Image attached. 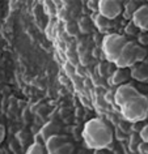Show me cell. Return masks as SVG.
Listing matches in <instances>:
<instances>
[{"mask_svg": "<svg viewBox=\"0 0 148 154\" xmlns=\"http://www.w3.org/2000/svg\"><path fill=\"white\" fill-rule=\"evenodd\" d=\"M83 138L88 149H108L114 140V132L108 123L95 118L85 123Z\"/></svg>", "mask_w": 148, "mask_h": 154, "instance_id": "1", "label": "cell"}, {"mask_svg": "<svg viewBox=\"0 0 148 154\" xmlns=\"http://www.w3.org/2000/svg\"><path fill=\"white\" fill-rule=\"evenodd\" d=\"M147 48L140 46L135 41H127L124 47L121 52L119 57L115 61V68H123V69H131L138 63L144 61L147 56Z\"/></svg>", "mask_w": 148, "mask_h": 154, "instance_id": "2", "label": "cell"}, {"mask_svg": "<svg viewBox=\"0 0 148 154\" xmlns=\"http://www.w3.org/2000/svg\"><path fill=\"white\" fill-rule=\"evenodd\" d=\"M121 114L124 120L132 124L146 120L148 118V97L144 94H139L123 107H121Z\"/></svg>", "mask_w": 148, "mask_h": 154, "instance_id": "3", "label": "cell"}, {"mask_svg": "<svg viewBox=\"0 0 148 154\" xmlns=\"http://www.w3.org/2000/svg\"><path fill=\"white\" fill-rule=\"evenodd\" d=\"M126 43L127 39L118 33H109L104 37L101 42V50L109 63H115Z\"/></svg>", "mask_w": 148, "mask_h": 154, "instance_id": "4", "label": "cell"}, {"mask_svg": "<svg viewBox=\"0 0 148 154\" xmlns=\"http://www.w3.org/2000/svg\"><path fill=\"white\" fill-rule=\"evenodd\" d=\"M49 154H73L75 146L64 134H55L45 141Z\"/></svg>", "mask_w": 148, "mask_h": 154, "instance_id": "5", "label": "cell"}, {"mask_svg": "<svg viewBox=\"0 0 148 154\" xmlns=\"http://www.w3.org/2000/svg\"><path fill=\"white\" fill-rule=\"evenodd\" d=\"M140 93L138 89L132 85V84H123L117 88L115 93H114V103L119 107H123L126 103H128L131 99H134L135 97H138Z\"/></svg>", "mask_w": 148, "mask_h": 154, "instance_id": "6", "label": "cell"}, {"mask_svg": "<svg viewBox=\"0 0 148 154\" xmlns=\"http://www.w3.org/2000/svg\"><path fill=\"white\" fill-rule=\"evenodd\" d=\"M123 13V4L119 0H100V8L98 14L109 18V20H114L118 16Z\"/></svg>", "mask_w": 148, "mask_h": 154, "instance_id": "7", "label": "cell"}, {"mask_svg": "<svg viewBox=\"0 0 148 154\" xmlns=\"http://www.w3.org/2000/svg\"><path fill=\"white\" fill-rule=\"evenodd\" d=\"M136 25L139 30H147L148 32V4H142L136 11L131 20Z\"/></svg>", "mask_w": 148, "mask_h": 154, "instance_id": "8", "label": "cell"}, {"mask_svg": "<svg viewBox=\"0 0 148 154\" xmlns=\"http://www.w3.org/2000/svg\"><path fill=\"white\" fill-rule=\"evenodd\" d=\"M130 69L123 68H115L109 76V84L111 86H121L123 84H127L126 81L130 79Z\"/></svg>", "mask_w": 148, "mask_h": 154, "instance_id": "9", "label": "cell"}, {"mask_svg": "<svg viewBox=\"0 0 148 154\" xmlns=\"http://www.w3.org/2000/svg\"><path fill=\"white\" fill-rule=\"evenodd\" d=\"M130 76L136 81L148 82V63L142 61L130 69Z\"/></svg>", "mask_w": 148, "mask_h": 154, "instance_id": "10", "label": "cell"}, {"mask_svg": "<svg viewBox=\"0 0 148 154\" xmlns=\"http://www.w3.org/2000/svg\"><path fill=\"white\" fill-rule=\"evenodd\" d=\"M93 24H95L96 28L98 29L100 32H102V33H106V32H109V30H111L113 26H114L113 20H109V18L101 16V14H98V13L95 16V21H93Z\"/></svg>", "mask_w": 148, "mask_h": 154, "instance_id": "11", "label": "cell"}, {"mask_svg": "<svg viewBox=\"0 0 148 154\" xmlns=\"http://www.w3.org/2000/svg\"><path fill=\"white\" fill-rule=\"evenodd\" d=\"M142 5L139 2H135V0H130V2H126L123 4V17L126 18V20H132V16H134V13L136 11L139 9V7Z\"/></svg>", "mask_w": 148, "mask_h": 154, "instance_id": "12", "label": "cell"}, {"mask_svg": "<svg viewBox=\"0 0 148 154\" xmlns=\"http://www.w3.org/2000/svg\"><path fill=\"white\" fill-rule=\"evenodd\" d=\"M59 129H60V127L58 123L55 122H50L47 123L43 128L41 129V134H42V137L45 138V141L47 140V138H50L51 136H55V134H59Z\"/></svg>", "mask_w": 148, "mask_h": 154, "instance_id": "13", "label": "cell"}, {"mask_svg": "<svg viewBox=\"0 0 148 154\" xmlns=\"http://www.w3.org/2000/svg\"><path fill=\"white\" fill-rule=\"evenodd\" d=\"M25 154H49V153H47V149H46L43 142L36 141L29 146Z\"/></svg>", "mask_w": 148, "mask_h": 154, "instance_id": "14", "label": "cell"}, {"mask_svg": "<svg viewBox=\"0 0 148 154\" xmlns=\"http://www.w3.org/2000/svg\"><path fill=\"white\" fill-rule=\"evenodd\" d=\"M142 142L143 141H142V138H140V134L134 132L130 137V145H128V148H130V150L132 153H135V152H138V148Z\"/></svg>", "mask_w": 148, "mask_h": 154, "instance_id": "15", "label": "cell"}, {"mask_svg": "<svg viewBox=\"0 0 148 154\" xmlns=\"http://www.w3.org/2000/svg\"><path fill=\"white\" fill-rule=\"evenodd\" d=\"M92 26H93V24L91 22V20H89L88 17H83L79 22V28L83 33H89L92 30Z\"/></svg>", "mask_w": 148, "mask_h": 154, "instance_id": "16", "label": "cell"}, {"mask_svg": "<svg viewBox=\"0 0 148 154\" xmlns=\"http://www.w3.org/2000/svg\"><path fill=\"white\" fill-rule=\"evenodd\" d=\"M139 33H140V30L136 28V25L132 21H130L126 26H124V34H126V35H131V37L136 35V37H138Z\"/></svg>", "mask_w": 148, "mask_h": 154, "instance_id": "17", "label": "cell"}, {"mask_svg": "<svg viewBox=\"0 0 148 154\" xmlns=\"http://www.w3.org/2000/svg\"><path fill=\"white\" fill-rule=\"evenodd\" d=\"M138 43L143 47H148V32L147 30H140V33L138 34Z\"/></svg>", "mask_w": 148, "mask_h": 154, "instance_id": "18", "label": "cell"}, {"mask_svg": "<svg viewBox=\"0 0 148 154\" xmlns=\"http://www.w3.org/2000/svg\"><path fill=\"white\" fill-rule=\"evenodd\" d=\"M87 7L92 11V12H97V13H98L100 0H89V2H87Z\"/></svg>", "mask_w": 148, "mask_h": 154, "instance_id": "19", "label": "cell"}, {"mask_svg": "<svg viewBox=\"0 0 148 154\" xmlns=\"http://www.w3.org/2000/svg\"><path fill=\"white\" fill-rule=\"evenodd\" d=\"M139 134H140V138H142V141L143 142H147V144H148V123L142 127V129H140Z\"/></svg>", "mask_w": 148, "mask_h": 154, "instance_id": "20", "label": "cell"}, {"mask_svg": "<svg viewBox=\"0 0 148 154\" xmlns=\"http://www.w3.org/2000/svg\"><path fill=\"white\" fill-rule=\"evenodd\" d=\"M138 152H139V154H147L148 153V144L147 142H142V144L139 145Z\"/></svg>", "mask_w": 148, "mask_h": 154, "instance_id": "21", "label": "cell"}, {"mask_svg": "<svg viewBox=\"0 0 148 154\" xmlns=\"http://www.w3.org/2000/svg\"><path fill=\"white\" fill-rule=\"evenodd\" d=\"M126 137H127L126 132H122L121 128H115V138H118V140H124Z\"/></svg>", "mask_w": 148, "mask_h": 154, "instance_id": "22", "label": "cell"}, {"mask_svg": "<svg viewBox=\"0 0 148 154\" xmlns=\"http://www.w3.org/2000/svg\"><path fill=\"white\" fill-rule=\"evenodd\" d=\"M4 138H5V128H4V125L0 124V145L3 144Z\"/></svg>", "mask_w": 148, "mask_h": 154, "instance_id": "23", "label": "cell"}, {"mask_svg": "<svg viewBox=\"0 0 148 154\" xmlns=\"http://www.w3.org/2000/svg\"><path fill=\"white\" fill-rule=\"evenodd\" d=\"M93 154H110V153H109L108 149H97V150H95Z\"/></svg>", "mask_w": 148, "mask_h": 154, "instance_id": "24", "label": "cell"}, {"mask_svg": "<svg viewBox=\"0 0 148 154\" xmlns=\"http://www.w3.org/2000/svg\"><path fill=\"white\" fill-rule=\"evenodd\" d=\"M79 154H87V152H80Z\"/></svg>", "mask_w": 148, "mask_h": 154, "instance_id": "25", "label": "cell"}, {"mask_svg": "<svg viewBox=\"0 0 148 154\" xmlns=\"http://www.w3.org/2000/svg\"><path fill=\"white\" fill-rule=\"evenodd\" d=\"M4 154H13V153H11V152H5Z\"/></svg>", "mask_w": 148, "mask_h": 154, "instance_id": "26", "label": "cell"}, {"mask_svg": "<svg viewBox=\"0 0 148 154\" xmlns=\"http://www.w3.org/2000/svg\"><path fill=\"white\" fill-rule=\"evenodd\" d=\"M0 154H4V153H0Z\"/></svg>", "mask_w": 148, "mask_h": 154, "instance_id": "27", "label": "cell"}, {"mask_svg": "<svg viewBox=\"0 0 148 154\" xmlns=\"http://www.w3.org/2000/svg\"><path fill=\"white\" fill-rule=\"evenodd\" d=\"M147 154H148V153H147Z\"/></svg>", "mask_w": 148, "mask_h": 154, "instance_id": "28", "label": "cell"}]
</instances>
